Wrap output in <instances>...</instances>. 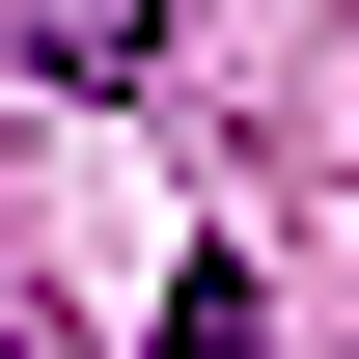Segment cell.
<instances>
[{"label":"cell","mask_w":359,"mask_h":359,"mask_svg":"<svg viewBox=\"0 0 359 359\" xmlns=\"http://www.w3.org/2000/svg\"><path fill=\"white\" fill-rule=\"evenodd\" d=\"M0 55H28V83H138V55H166V0H0Z\"/></svg>","instance_id":"1"},{"label":"cell","mask_w":359,"mask_h":359,"mask_svg":"<svg viewBox=\"0 0 359 359\" xmlns=\"http://www.w3.org/2000/svg\"><path fill=\"white\" fill-rule=\"evenodd\" d=\"M138 359H276V304H249V249H194V276H166V332H138Z\"/></svg>","instance_id":"2"}]
</instances>
